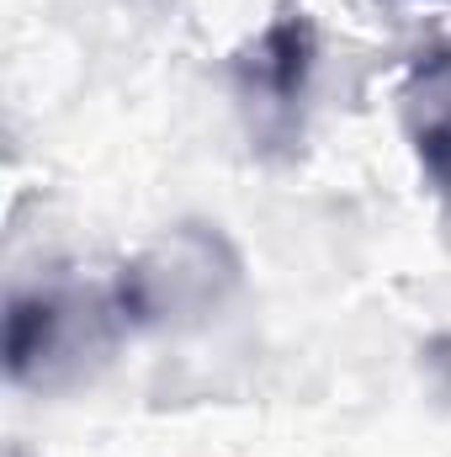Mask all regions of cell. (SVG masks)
Wrapping results in <instances>:
<instances>
[{
    "mask_svg": "<svg viewBox=\"0 0 451 457\" xmlns=\"http://www.w3.org/2000/svg\"><path fill=\"white\" fill-rule=\"evenodd\" d=\"M244 287V255L218 224H176L112 277V303L127 330L202 325Z\"/></svg>",
    "mask_w": 451,
    "mask_h": 457,
    "instance_id": "obj_1",
    "label": "cell"
},
{
    "mask_svg": "<svg viewBox=\"0 0 451 457\" xmlns=\"http://www.w3.org/2000/svg\"><path fill=\"white\" fill-rule=\"evenodd\" d=\"M122 325L112 293H64L37 287L5 303V378L21 388L75 383L91 361L112 351Z\"/></svg>",
    "mask_w": 451,
    "mask_h": 457,
    "instance_id": "obj_2",
    "label": "cell"
},
{
    "mask_svg": "<svg viewBox=\"0 0 451 457\" xmlns=\"http://www.w3.org/2000/svg\"><path fill=\"white\" fill-rule=\"evenodd\" d=\"M319 70V32L303 11L271 16L239 54H234V91L244 112L255 117V133L287 138L298 128L303 96Z\"/></svg>",
    "mask_w": 451,
    "mask_h": 457,
    "instance_id": "obj_3",
    "label": "cell"
},
{
    "mask_svg": "<svg viewBox=\"0 0 451 457\" xmlns=\"http://www.w3.org/2000/svg\"><path fill=\"white\" fill-rule=\"evenodd\" d=\"M420 80H425V112L414 117V160L436 187V197L451 208V86H441L430 70H420Z\"/></svg>",
    "mask_w": 451,
    "mask_h": 457,
    "instance_id": "obj_4",
    "label": "cell"
},
{
    "mask_svg": "<svg viewBox=\"0 0 451 457\" xmlns=\"http://www.w3.org/2000/svg\"><path fill=\"white\" fill-rule=\"evenodd\" d=\"M420 378L436 394V404L451 410V330H436L420 341Z\"/></svg>",
    "mask_w": 451,
    "mask_h": 457,
    "instance_id": "obj_5",
    "label": "cell"
}]
</instances>
